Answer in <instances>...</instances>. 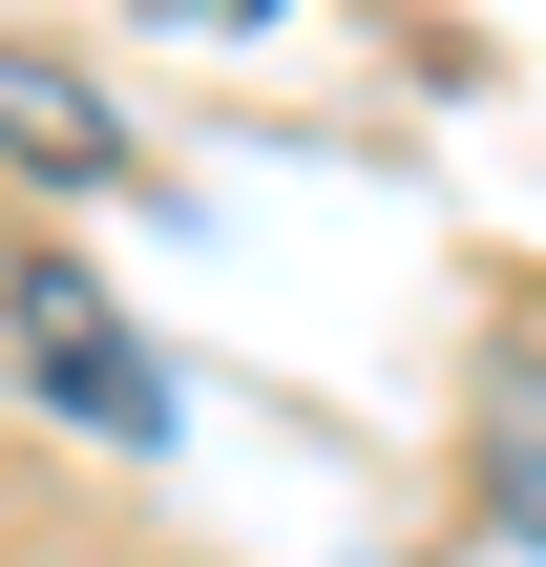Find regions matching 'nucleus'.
I'll return each instance as SVG.
<instances>
[{
	"mask_svg": "<svg viewBox=\"0 0 546 567\" xmlns=\"http://www.w3.org/2000/svg\"><path fill=\"white\" fill-rule=\"evenodd\" d=\"M0 316H21V358H42V400H63L84 442H168V379H147V337H126V316L63 274V252H21V274H0Z\"/></svg>",
	"mask_w": 546,
	"mask_h": 567,
	"instance_id": "obj_1",
	"label": "nucleus"
},
{
	"mask_svg": "<svg viewBox=\"0 0 546 567\" xmlns=\"http://www.w3.org/2000/svg\"><path fill=\"white\" fill-rule=\"evenodd\" d=\"M0 147H21V168H63V189H105V168H126V126H105L84 84H42V63H0Z\"/></svg>",
	"mask_w": 546,
	"mask_h": 567,
	"instance_id": "obj_2",
	"label": "nucleus"
},
{
	"mask_svg": "<svg viewBox=\"0 0 546 567\" xmlns=\"http://www.w3.org/2000/svg\"><path fill=\"white\" fill-rule=\"evenodd\" d=\"M147 21H253V0H147Z\"/></svg>",
	"mask_w": 546,
	"mask_h": 567,
	"instance_id": "obj_3",
	"label": "nucleus"
}]
</instances>
